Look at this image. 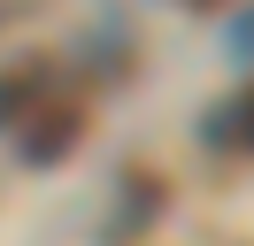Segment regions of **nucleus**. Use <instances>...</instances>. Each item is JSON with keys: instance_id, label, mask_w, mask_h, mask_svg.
I'll return each instance as SVG.
<instances>
[{"instance_id": "f257e3e1", "label": "nucleus", "mask_w": 254, "mask_h": 246, "mask_svg": "<svg viewBox=\"0 0 254 246\" xmlns=\"http://www.w3.org/2000/svg\"><path fill=\"white\" fill-rule=\"evenodd\" d=\"M77 146V108H47L39 123H23V162H62V154Z\"/></svg>"}, {"instance_id": "f03ea898", "label": "nucleus", "mask_w": 254, "mask_h": 246, "mask_svg": "<svg viewBox=\"0 0 254 246\" xmlns=\"http://www.w3.org/2000/svg\"><path fill=\"white\" fill-rule=\"evenodd\" d=\"M208 146H231V154H254V85H239L223 108H208Z\"/></svg>"}, {"instance_id": "7ed1b4c3", "label": "nucleus", "mask_w": 254, "mask_h": 246, "mask_svg": "<svg viewBox=\"0 0 254 246\" xmlns=\"http://www.w3.org/2000/svg\"><path fill=\"white\" fill-rule=\"evenodd\" d=\"M39 92H47V69H39V62H16V69H0V131L31 123Z\"/></svg>"}]
</instances>
